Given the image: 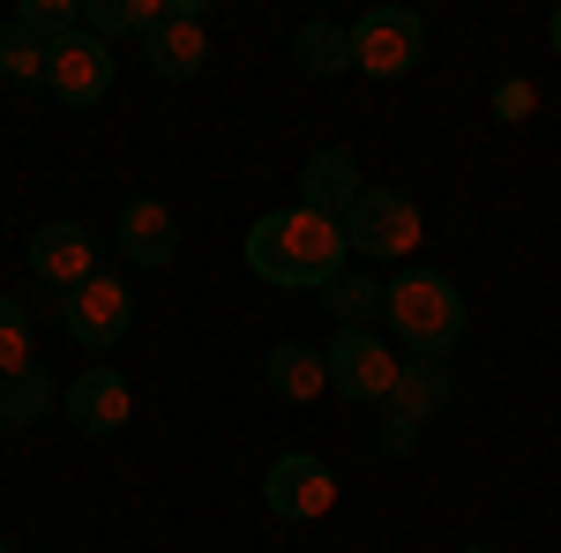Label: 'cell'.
<instances>
[{
	"label": "cell",
	"mask_w": 561,
	"mask_h": 553,
	"mask_svg": "<svg viewBox=\"0 0 561 553\" xmlns=\"http://www.w3.org/2000/svg\"><path fill=\"white\" fill-rule=\"evenodd\" d=\"M248 269H255L262 285H285V292H322V285H337L345 277V224L337 217H314V210H262L248 224Z\"/></svg>",
	"instance_id": "6da1fadb"
},
{
	"label": "cell",
	"mask_w": 561,
	"mask_h": 553,
	"mask_svg": "<svg viewBox=\"0 0 561 553\" xmlns=\"http://www.w3.org/2000/svg\"><path fill=\"white\" fill-rule=\"evenodd\" d=\"M382 322L412 359H449L465 337V292L442 269H404L397 285H382Z\"/></svg>",
	"instance_id": "7a4b0ae2"
},
{
	"label": "cell",
	"mask_w": 561,
	"mask_h": 553,
	"mask_svg": "<svg viewBox=\"0 0 561 553\" xmlns=\"http://www.w3.org/2000/svg\"><path fill=\"white\" fill-rule=\"evenodd\" d=\"M345 247L352 262H404L420 247V203L397 187H367L345 210Z\"/></svg>",
	"instance_id": "3957f363"
},
{
	"label": "cell",
	"mask_w": 561,
	"mask_h": 553,
	"mask_svg": "<svg viewBox=\"0 0 561 553\" xmlns=\"http://www.w3.org/2000/svg\"><path fill=\"white\" fill-rule=\"evenodd\" d=\"M420 60H427V23H420L412 8H367V15L352 23V68H359V76L397 83V76H412Z\"/></svg>",
	"instance_id": "277c9868"
},
{
	"label": "cell",
	"mask_w": 561,
	"mask_h": 553,
	"mask_svg": "<svg viewBox=\"0 0 561 553\" xmlns=\"http://www.w3.org/2000/svg\"><path fill=\"white\" fill-rule=\"evenodd\" d=\"M322 359H330V389H337V396H352V404H389L397 367H404V359H397L375 330H337Z\"/></svg>",
	"instance_id": "5b68a950"
},
{
	"label": "cell",
	"mask_w": 561,
	"mask_h": 553,
	"mask_svg": "<svg viewBox=\"0 0 561 553\" xmlns=\"http://www.w3.org/2000/svg\"><path fill=\"white\" fill-rule=\"evenodd\" d=\"M262 509L277 523H314V516L337 509V471L322 457H277L262 471Z\"/></svg>",
	"instance_id": "8992f818"
},
{
	"label": "cell",
	"mask_w": 561,
	"mask_h": 553,
	"mask_svg": "<svg viewBox=\"0 0 561 553\" xmlns=\"http://www.w3.org/2000/svg\"><path fill=\"white\" fill-rule=\"evenodd\" d=\"M128 322H135V299L121 277H90L83 292L60 299V330L76 344H90V352H113V344L128 337Z\"/></svg>",
	"instance_id": "52a82bcc"
},
{
	"label": "cell",
	"mask_w": 561,
	"mask_h": 553,
	"mask_svg": "<svg viewBox=\"0 0 561 553\" xmlns=\"http://www.w3.org/2000/svg\"><path fill=\"white\" fill-rule=\"evenodd\" d=\"M203 23H210V0H173V15L142 38V60H150L165 83H195V76H203V60H210Z\"/></svg>",
	"instance_id": "ba28073f"
},
{
	"label": "cell",
	"mask_w": 561,
	"mask_h": 553,
	"mask_svg": "<svg viewBox=\"0 0 561 553\" xmlns=\"http://www.w3.org/2000/svg\"><path fill=\"white\" fill-rule=\"evenodd\" d=\"M31 277H38L45 292H83L90 277H98V255H90V232L76 217H53L31 232Z\"/></svg>",
	"instance_id": "9c48e42d"
},
{
	"label": "cell",
	"mask_w": 561,
	"mask_h": 553,
	"mask_svg": "<svg viewBox=\"0 0 561 553\" xmlns=\"http://www.w3.org/2000/svg\"><path fill=\"white\" fill-rule=\"evenodd\" d=\"M45 90L60 97V105H76V113H90L105 90H113V45L105 38H68L53 60H45Z\"/></svg>",
	"instance_id": "30bf717a"
},
{
	"label": "cell",
	"mask_w": 561,
	"mask_h": 553,
	"mask_svg": "<svg viewBox=\"0 0 561 553\" xmlns=\"http://www.w3.org/2000/svg\"><path fill=\"white\" fill-rule=\"evenodd\" d=\"M359 195H367V180H359V158H352L345 142H322V150L300 165V210L345 224V210L359 203Z\"/></svg>",
	"instance_id": "8fae6325"
},
{
	"label": "cell",
	"mask_w": 561,
	"mask_h": 553,
	"mask_svg": "<svg viewBox=\"0 0 561 553\" xmlns=\"http://www.w3.org/2000/svg\"><path fill=\"white\" fill-rule=\"evenodd\" d=\"M113 240H121V255H128L135 269H165V262L180 255V224H173V210H165L158 195H128Z\"/></svg>",
	"instance_id": "7c38bea8"
},
{
	"label": "cell",
	"mask_w": 561,
	"mask_h": 553,
	"mask_svg": "<svg viewBox=\"0 0 561 553\" xmlns=\"http://www.w3.org/2000/svg\"><path fill=\"white\" fill-rule=\"evenodd\" d=\"M135 412V389L128 375H113V367H83L76 389H68V419L83 426V434H121Z\"/></svg>",
	"instance_id": "4fadbf2b"
},
{
	"label": "cell",
	"mask_w": 561,
	"mask_h": 553,
	"mask_svg": "<svg viewBox=\"0 0 561 553\" xmlns=\"http://www.w3.org/2000/svg\"><path fill=\"white\" fill-rule=\"evenodd\" d=\"M262 382H270V396H285V404H314L330 389V359L314 344H277L262 359Z\"/></svg>",
	"instance_id": "5bb4252c"
},
{
	"label": "cell",
	"mask_w": 561,
	"mask_h": 553,
	"mask_svg": "<svg viewBox=\"0 0 561 553\" xmlns=\"http://www.w3.org/2000/svg\"><path fill=\"white\" fill-rule=\"evenodd\" d=\"M442 404H449V367L442 359H404L397 389H389V419L427 426V419H442Z\"/></svg>",
	"instance_id": "9a60e30c"
},
{
	"label": "cell",
	"mask_w": 561,
	"mask_h": 553,
	"mask_svg": "<svg viewBox=\"0 0 561 553\" xmlns=\"http://www.w3.org/2000/svg\"><path fill=\"white\" fill-rule=\"evenodd\" d=\"M173 15V0H83V31L90 38H150Z\"/></svg>",
	"instance_id": "2e32d148"
},
{
	"label": "cell",
	"mask_w": 561,
	"mask_h": 553,
	"mask_svg": "<svg viewBox=\"0 0 561 553\" xmlns=\"http://www.w3.org/2000/svg\"><path fill=\"white\" fill-rule=\"evenodd\" d=\"M293 60H300V76H345L352 68V31L345 23H300V38H293Z\"/></svg>",
	"instance_id": "e0dca14e"
},
{
	"label": "cell",
	"mask_w": 561,
	"mask_h": 553,
	"mask_svg": "<svg viewBox=\"0 0 561 553\" xmlns=\"http://www.w3.org/2000/svg\"><path fill=\"white\" fill-rule=\"evenodd\" d=\"M322 307H330L345 330H375V322H382V285L359 277V269H345L337 285H322Z\"/></svg>",
	"instance_id": "ac0fdd59"
},
{
	"label": "cell",
	"mask_w": 561,
	"mask_h": 553,
	"mask_svg": "<svg viewBox=\"0 0 561 553\" xmlns=\"http://www.w3.org/2000/svg\"><path fill=\"white\" fill-rule=\"evenodd\" d=\"M53 396H60V389H53V375H45V367H23V375H8V382H0V426H31V419H45V412H53Z\"/></svg>",
	"instance_id": "d6986e66"
},
{
	"label": "cell",
	"mask_w": 561,
	"mask_h": 553,
	"mask_svg": "<svg viewBox=\"0 0 561 553\" xmlns=\"http://www.w3.org/2000/svg\"><path fill=\"white\" fill-rule=\"evenodd\" d=\"M15 23H23L45 53H60L68 38H83V8H76V0H23V8H15Z\"/></svg>",
	"instance_id": "ffe728a7"
},
{
	"label": "cell",
	"mask_w": 561,
	"mask_h": 553,
	"mask_svg": "<svg viewBox=\"0 0 561 553\" xmlns=\"http://www.w3.org/2000/svg\"><path fill=\"white\" fill-rule=\"evenodd\" d=\"M45 60H53V53L8 15V23H0V76H8V83H45Z\"/></svg>",
	"instance_id": "44dd1931"
},
{
	"label": "cell",
	"mask_w": 561,
	"mask_h": 553,
	"mask_svg": "<svg viewBox=\"0 0 561 553\" xmlns=\"http://www.w3.org/2000/svg\"><path fill=\"white\" fill-rule=\"evenodd\" d=\"M23 367H38L31 359V307L23 299H0V382L23 375Z\"/></svg>",
	"instance_id": "7402d4cb"
},
{
	"label": "cell",
	"mask_w": 561,
	"mask_h": 553,
	"mask_svg": "<svg viewBox=\"0 0 561 553\" xmlns=\"http://www.w3.org/2000/svg\"><path fill=\"white\" fill-rule=\"evenodd\" d=\"M531 105H539V90L510 76V83H494V120H531Z\"/></svg>",
	"instance_id": "603a6c76"
},
{
	"label": "cell",
	"mask_w": 561,
	"mask_h": 553,
	"mask_svg": "<svg viewBox=\"0 0 561 553\" xmlns=\"http://www.w3.org/2000/svg\"><path fill=\"white\" fill-rule=\"evenodd\" d=\"M412 441H420V426H412V419H389L382 426V457H412Z\"/></svg>",
	"instance_id": "cb8c5ba5"
},
{
	"label": "cell",
	"mask_w": 561,
	"mask_h": 553,
	"mask_svg": "<svg viewBox=\"0 0 561 553\" xmlns=\"http://www.w3.org/2000/svg\"><path fill=\"white\" fill-rule=\"evenodd\" d=\"M547 38H554V53H561V15H554V23H547Z\"/></svg>",
	"instance_id": "d4e9b609"
},
{
	"label": "cell",
	"mask_w": 561,
	"mask_h": 553,
	"mask_svg": "<svg viewBox=\"0 0 561 553\" xmlns=\"http://www.w3.org/2000/svg\"><path fill=\"white\" fill-rule=\"evenodd\" d=\"M465 553H494V546H465Z\"/></svg>",
	"instance_id": "484cf974"
},
{
	"label": "cell",
	"mask_w": 561,
	"mask_h": 553,
	"mask_svg": "<svg viewBox=\"0 0 561 553\" xmlns=\"http://www.w3.org/2000/svg\"><path fill=\"white\" fill-rule=\"evenodd\" d=\"M0 553H8V539H0Z\"/></svg>",
	"instance_id": "4316f807"
}]
</instances>
